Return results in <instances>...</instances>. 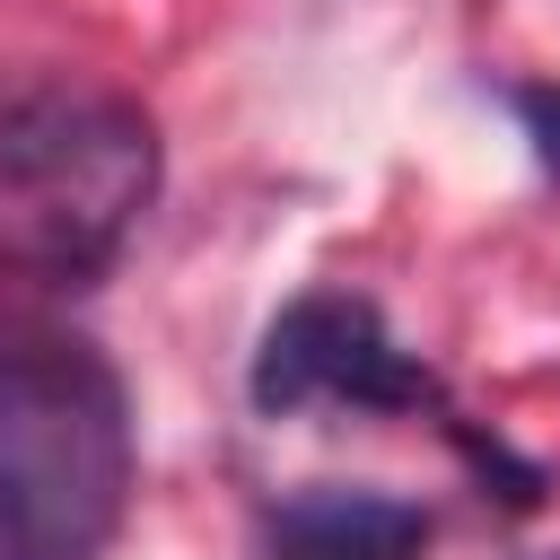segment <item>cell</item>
<instances>
[{"label":"cell","mask_w":560,"mask_h":560,"mask_svg":"<svg viewBox=\"0 0 560 560\" xmlns=\"http://www.w3.org/2000/svg\"><path fill=\"white\" fill-rule=\"evenodd\" d=\"M158 192V131L105 88H26L0 105V280H96Z\"/></svg>","instance_id":"1"},{"label":"cell","mask_w":560,"mask_h":560,"mask_svg":"<svg viewBox=\"0 0 560 560\" xmlns=\"http://www.w3.org/2000/svg\"><path fill=\"white\" fill-rule=\"evenodd\" d=\"M131 499V402L88 341L0 350V534L18 560H96Z\"/></svg>","instance_id":"2"},{"label":"cell","mask_w":560,"mask_h":560,"mask_svg":"<svg viewBox=\"0 0 560 560\" xmlns=\"http://www.w3.org/2000/svg\"><path fill=\"white\" fill-rule=\"evenodd\" d=\"M438 385L429 368L385 332V315L368 298L315 289L298 298L262 350H254V402L262 411H306V402H359V411H420Z\"/></svg>","instance_id":"3"},{"label":"cell","mask_w":560,"mask_h":560,"mask_svg":"<svg viewBox=\"0 0 560 560\" xmlns=\"http://www.w3.org/2000/svg\"><path fill=\"white\" fill-rule=\"evenodd\" d=\"M280 560H420L429 516L385 490H306L271 516Z\"/></svg>","instance_id":"4"},{"label":"cell","mask_w":560,"mask_h":560,"mask_svg":"<svg viewBox=\"0 0 560 560\" xmlns=\"http://www.w3.org/2000/svg\"><path fill=\"white\" fill-rule=\"evenodd\" d=\"M516 114H525V140H534V158L560 175V88H525V96H516Z\"/></svg>","instance_id":"5"}]
</instances>
